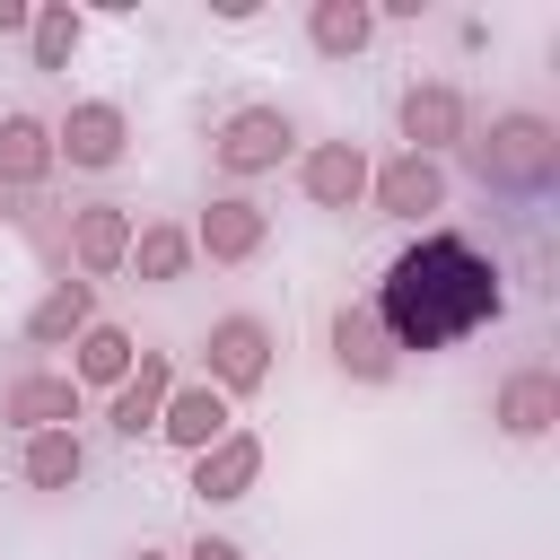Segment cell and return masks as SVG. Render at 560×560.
Wrapping results in <instances>:
<instances>
[{
    "instance_id": "6da1fadb",
    "label": "cell",
    "mask_w": 560,
    "mask_h": 560,
    "mask_svg": "<svg viewBox=\"0 0 560 560\" xmlns=\"http://www.w3.org/2000/svg\"><path fill=\"white\" fill-rule=\"evenodd\" d=\"M499 306H508L499 262H490L472 236H446V228L420 236V245H402V254L385 262L376 298H368V315L385 324L394 350H455V341H472L481 324H499Z\"/></svg>"
},
{
    "instance_id": "7a4b0ae2",
    "label": "cell",
    "mask_w": 560,
    "mask_h": 560,
    "mask_svg": "<svg viewBox=\"0 0 560 560\" xmlns=\"http://www.w3.org/2000/svg\"><path fill=\"white\" fill-rule=\"evenodd\" d=\"M472 175L499 192H542L560 175V131L542 114H499L490 140H472Z\"/></svg>"
},
{
    "instance_id": "3957f363",
    "label": "cell",
    "mask_w": 560,
    "mask_h": 560,
    "mask_svg": "<svg viewBox=\"0 0 560 560\" xmlns=\"http://www.w3.org/2000/svg\"><path fill=\"white\" fill-rule=\"evenodd\" d=\"M289 114L280 105H236L228 122H219V140H210V158L228 166V175H271L280 158H289Z\"/></svg>"
},
{
    "instance_id": "277c9868",
    "label": "cell",
    "mask_w": 560,
    "mask_h": 560,
    "mask_svg": "<svg viewBox=\"0 0 560 560\" xmlns=\"http://www.w3.org/2000/svg\"><path fill=\"white\" fill-rule=\"evenodd\" d=\"M201 350H210V385H219L228 402L271 376V324H262V315H219Z\"/></svg>"
},
{
    "instance_id": "5b68a950",
    "label": "cell",
    "mask_w": 560,
    "mask_h": 560,
    "mask_svg": "<svg viewBox=\"0 0 560 560\" xmlns=\"http://www.w3.org/2000/svg\"><path fill=\"white\" fill-rule=\"evenodd\" d=\"M122 140H131V122H122V105H105V96H88V105H70L61 114V131H52V158H70V166H122Z\"/></svg>"
},
{
    "instance_id": "8992f818",
    "label": "cell",
    "mask_w": 560,
    "mask_h": 560,
    "mask_svg": "<svg viewBox=\"0 0 560 560\" xmlns=\"http://www.w3.org/2000/svg\"><path fill=\"white\" fill-rule=\"evenodd\" d=\"M298 184H306L315 210H359V201H368V158H359V140L306 149V158H298Z\"/></svg>"
},
{
    "instance_id": "52a82bcc",
    "label": "cell",
    "mask_w": 560,
    "mask_h": 560,
    "mask_svg": "<svg viewBox=\"0 0 560 560\" xmlns=\"http://www.w3.org/2000/svg\"><path fill=\"white\" fill-rule=\"evenodd\" d=\"M262 245H271V219H262L245 192L210 201V210H201V228H192V254H210V262H254Z\"/></svg>"
},
{
    "instance_id": "ba28073f",
    "label": "cell",
    "mask_w": 560,
    "mask_h": 560,
    "mask_svg": "<svg viewBox=\"0 0 560 560\" xmlns=\"http://www.w3.org/2000/svg\"><path fill=\"white\" fill-rule=\"evenodd\" d=\"M402 140H411V158H429V149H446V140H464V96L446 88V79H420V88H402Z\"/></svg>"
},
{
    "instance_id": "9c48e42d",
    "label": "cell",
    "mask_w": 560,
    "mask_h": 560,
    "mask_svg": "<svg viewBox=\"0 0 560 560\" xmlns=\"http://www.w3.org/2000/svg\"><path fill=\"white\" fill-rule=\"evenodd\" d=\"M228 420H236V411H228V394H219V385H175V394H166V411H158V438H175L184 455H201V446H219V438H228Z\"/></svg>"
},
{
    "instance_id": "30bf717a",
    "label": "cell",
    "mask_w": 560,
    "mask_h": 560,
    "mask_svg": "<svg viewBox=\"0 0 560 560\" xmlns=\"http://www.w3.org/2000/svg\"><path fill=\"white\" fill-rule=\"evenodd\" d=\"M368 192H376V210H394V219H429L438 201H446V175H438V158H394V166H376L368 175Z\"/></svg>"
},
{
    "instance_id": "8fae6325",
    "label": "cell",
    "mask_w": 560,
    "mask_h": 560,
    "mask_svg": "<svg viewBox=\"0 0 560 560\" xmlns=\"http://www.w3.org/2000/svg\"><path fill=\"white\" fill-rule=\"evenodd\" d=\"M254 472H262V438L228 429L219 446H201V455H192V499H245V490H254Z\"/></svg>"
},
{
    "instance_id": "7c38bea8",
    "label": "cell",
    "mask_w": 560,
    "mask_h": 560,
    "mask_svg": "<svg viewBox=\"0 0 560 560\" xmlns=\"http://www.w3.org/2000/svg\"><path fill=\"white\" fill-rule=\"evenodd\" d=\"M70 254H79V271H122L131 262V210L122 201H88L70 219Z\"/></svg>"
},
{
    "instance_id": "4fadbf2b",
    "label": "cell",
    "mask_w": 560,
    "mask_h": 560,
    "mask_svg": "<svg viewBox=\"0 0 560 560\" xmlns=\"http://www.w3.org/2000/svg\"><path fill=\"white\" fill-rule=\"evenodd\" d=\"M52 166H61V158H52V122L0 114V184H9V192H35Z\"/></svg>"
},
{
    "instance_id": "5bb4252c",
    "label": "cell",
    "mask_w": 560,
    "mask_h": 560,
    "mask_svg": "<svg viewBox=\"0 0 560 560\" xmlns=\"http://www.w3.org/2000/svg\"><path fill=\"white\" fill-rule=\"evenodd\" d=\"M332 359H341L359 385H385V376H394V341H385V324H376L368 306H341V315H332Z\"/></svg>"
},
{
    "instance_id": "9a60e30c",
    "label": "cell",
    "mask_w": 560,
    "mask_h": 560,
    "mask_svg": "<svg viewBox=\"0 0 560 560\" xmlns=\"http://www.w3.org/2000/svg\"><path fill=\"white\" fill-rule=\"evenodd\" d=\"M166 394H175V368H166L158 350H140V359H131V376L114 385V429H122V438H140V429H158V411H166Z\"/></svg>"
},
{
    "instance_id": "2e32d148",
    "label": "cell",
    "mask_w": 560,
    "mask_h": 560,
    "mask_svg": "<svg viewBox=\"0 0 560 560\" xmlns=\"http://www.w3.org/2000/svg\"><path fill=\"white\" fill-rule=\"evenodd\" d=\"M0 420H18L26 438H35V429H70V420H79V385H70V376H18L9 402H0Z\"/></svg>"
},
{
    "instance_id": "e0dca14e",
    "label": "cell",
    "mask_w": 560,
    "mask_h": 560,
    "mask_svg": "<svg viewBox=\"0 0 560 560\" xmlns=\"http://www.w3.org/2000/svg\"><path fill=\"white\" fill-rule=\"evenodd\" d=\"M368 35H376V9H368V0H315V9H306V44H315L324 61L368 52Z\"/></svg>"
},
{
    "instance_id": "ac0fdd59",
    "label": "cell",
    "mask_w": 560,
    "mask_h": 560,
    "mask_svg": "<svg viewBox=\"0 0 560 560\" xmlns=\"http://www.w3.org/2000/svg\"><path fill=\"white\" fill-rule=\"evenodd\" d=\"M499 420H508V438H542V429L560 420V376H542V368L508 376V385H499Z\"/></svg>"
},
{
    "instance_id": "d6986e66",
    "label": "cell",
    "mask_w": 560,
    "mask_h": 560,
    "mask_svg": "<svg viewBox=\"0 0 560 560\" xmlns=\"http://www.w3.org/2000/svg\"><path fill=\"white\" fill-rule=\"evenodd\" d=\"M88 324H96L88 280H52V289L35 298V315H26V341H70V332H88Z\"/></svg>"
},
{
    "instance_id": "ffe728a7",
    "label": "cell",
    "mask_w": 560,
    "mask_h": 560,
    "mask_svg": "<svg viewBox=\"0 0 560 560\" xmlns=\"http://www.w3.org/2000/svg\"><path fill=\"white\" fill-rule=\"evenodd\" d=\"M131 359H140V350H131L122 324H88V332H79V376H70V385H122Z\"/></svg>"
},
{
    "instance_id": "44dd1931",
    "label": "cell",
    "mask_w": 560,
    "mask_h": 560,
    "mask_svg": "<svg viewBox=\"0 0 560 560\" xmlns=\"http://www.w3.org/2000/svg\"><path fill=\"white\" fill-rule=\"evenodd\" d=\"M79 472H88V446H79L70 429H35V438H26V481H35V490H70Z\"/></svg>"
},
{
    "instance_id": "7402d4cb",
    "label": "cell",
    "mask_w": 560,
    "mask_h": 560,
    "mask_svg": "<svg viewBox=\"0 0 560 560\" xmlns=\"http://www.w3.org/2000/svg\"><path fill=\"white\" fill-rule=\"evenodd\" d=\"M131 262H140V280H184L192 228H140V236H131Z\"/></svg>"
},
{
    "instance_id": "603a6c76",
    "label": "cell",
    "mask_w": 560,
    "mask_h": 560,
    "mask_svg": "<svg viewBox=\"0 0 560 560\" xmlns=\"http://www.w3.org/2000/svg\"><path fill=\"white\" fill-rule=\"evenodd\" d=\"M26 44H35V70H70V52H79V18H70V9L52 0V9H35Z\"/></svg>"
},
{
    "instance_id": "cb8c5ba5",
    "label": "cell",
    "mask_w": 560,
    "mask_h": 560,
    "mask_svg": "<svg viewBox=\"0 0 560 560\" xmlns=\"http://www.w3.org/2000/svg\"><path fill=\"white\" fill-rule=\"evenodd\" d=\"M184 560H245V551H236V542H228V534H201V542H192V551H184Z\"/></svg>"
},
{
    "instance_id": "d4e9b609",
    "label": "cell",
    "mask_w": 560,
    "mask_h": 560,
    "mask_svg": "<svg viewBox=\"0 0 560 560\" xmlns=\"http://www.w3.org/2000/svg\"><path fill=\"white\" fill-rule=\"evenodd\" d=\"M26 26H35V9L26 0H0V35H26Z\"/></svg>"
},
{
    "instance_id": "484cf974",
    "label": "cell",
    "mask_w": 560,
    "mask_h": 560,
    "mask_svg": "<svg viewBox=\"0 0 560 560\" xmlns=\"http://www.w3.org/2000/svg\"><path fill=\"white\" fill-rule=\"evenodd\" d=\"M131 560H166V551H131Z\"/></svg>"
}]
</instances>
